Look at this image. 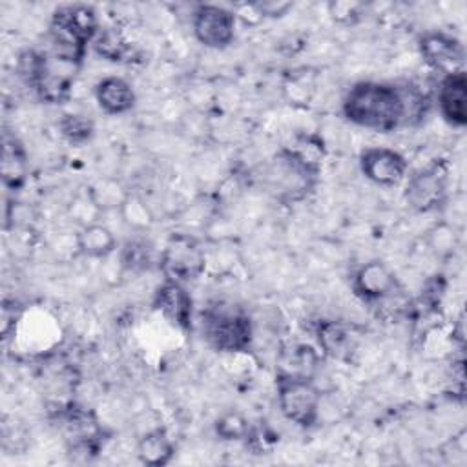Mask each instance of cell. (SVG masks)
Returning a JSON list of instances; mask_svg holds the SVG:
<instances>
[{
    "label": "cell",
    "mask_w": 467,
    "mask_h": 467,
    "mask_svg": "<svg viewBox=\"0 0 467 467\" xmlns=\"http://www.w3.org/2000/svg\"><path fill=\"white\" fill-rule=\"evenodd\" d=\"M425 100L416 88L361 80L345 95L341 111L354 126L389 133L423 115Z\"/></svg>",
    "instance_id": "obj_1"
},
{
    "label": "cell",
    "mask_w": 467,
    "mask_h": 467,
    "mask_svg": "<svg viewBox=\"0 0 467 467\" xmlns=\"http://www.w3.org/2000/svg\"><path fill=\"white\" fill-rule=\"evenodd\" d=\"M99 31V18L91 5L73 4L58 7L49 22L51 57L73 67L80 66L88 44L97 38Z\"/></svg>",
    "instance_id": "obj_2"
},
{
    "label": "cell",
    "mask_w": 467,
    "mask_h": 467,
    "mask_svg": "<svg viewBox=\"0 0 467 467\" xmlns=\"http://www.w3.org/2000/svg\"><path fill=\"white\" fill-rule=\"evenodd\" d=\"M202 336L206 343L223 354H244L252 345V321L250 316L235 305H210L204 308Z\"/></svg>",
    "instance_id": "obj_3"
},
{
    "label": "cell",
    "mask_w": 467,
    "mask_h": 467,
    "mask_svg": "<svg viewBox=\"0 0 467 467\" xmlns=\"http://www.w3.org/2000/svg\"><path fill=\"white\" fill-rule=\"evenodd\" d=\"M277 405L281 414L301 429H310L319 420L321 392L312 378L277 374Z\"/></svg>",
    "instance_id": "obj_4"
},
{
    "label": "cell",
    "mask_w": 467,
    "mask_h": 467,
    "mask_svg": "<svg viewBox=\"0 0 467 467\" xmlns=\"http://www.w3.org/2000/svg\"><path fill=\"white\" fill-rule=\"evenodd\" d=\"M449 193V164L436 159L427 166L409 175L403 190V199L410 210L418 213L436 212L443 206Z\"/></svg>",
    "instance_id": "obj_5"
},
{
    "label": "cell",
    "mask_w": 467,
    "mask_h": 467,
    "mask_svg": "<svg viewBox=\"0 0 467 467\" xmlns=\"http://www.w3.org/2000/svg\"><path fill=\"white\" fill-rule=\"evenodd\" d=\"M159 266L164 279L190 283L206 274L204 244L190 234H171L161 252Z\"/></svg>",
    "instance_id": "obj_6"
},
{
    "label": "cell",
    "mask_w": 467,
    "mask_h": 467,
    "mask_svg": "<svg viewBox=\"0 0 467 467\" xmlns=\"http://www.w3.org/2000/svg\"><path fill=\"white\" fill-rule=\"evenodd\" d=\"M235 24L234 11L217 4H201L192 15L193 35L208 49L228 47L235 38Z\"/></svg>",
    "instance_id": "obj_7"
},
{
    "label": "cell",
    "mask_w": 467,
    "mask_h": 467,
    "mask_svg": "<svg viewBox=\"0 0 467 467\" xmlns=\"http://www.w3.org/2000/svg\"><path fill=\"white\" fill-rule=\"evenodd\" d=\"M407 159L392 148L368 146L359 153V170L370 182L378 186H396L407 177Z\"/></svg>",
    "instance_id": "obj_8"
},
{
    "label": "cell",
    "mask_w": 467,
    "mask_h": 467,
    "mask_svg": "<svg viewBox=\"0 0 467 467\" xmlns=\"http://www.w3.org/2000/svg\"><path fill=\"white\" fill-rule=\"evenodd\" d=\"M352 290L367 303H383L400 294V283L387 263L372 259L354 272Z\"/></svg>",
    "instance_id": "obj_9"
},
{
    "label": "cell",
    "mask_w": 467,
    "mask_h": 467,
    "mask_svg": "<svg viewBox=\"0 0 467 467\" xmlns=\"http://www.w3.org/2000/svg\"><path fill=\"white\" fill-rule=\"evenodd\" d=\"M418 49L423 62L434 71L447 75L463 69V44L445 31H427L418 40Z\"/></svg>",
    "instance_id": "obj_10"
},
{
    "label": "cell",
    "mask_w": 467,
    "mask_h": 467,
    "mask_svg": "<svg viewBox=\"0 0 467 467\" xmlns=\"http://www.w3.org/2000/svg\"><path fill=\"white\" fill-rule=\"evenodd\" d=\"M153 308L175 328L190 332L193 327V299L184 283L164 279L153 296Z\"/></svg>",
    "instance_id": "obj_11"
},
{
    "label": "cell",
    "mask_w": 467,
    "mask_h": 467,
    "mask_svg": "<svg viewBox=\"0 0 467 467\" xmlns=\"http://www.w3.org/2000/svg\"><path fill=\"white\" fill-rule=\"evenodd\" d=\"M317 347L323 356L337 361H350L359 347V332L337 319H321L314 328Z\"/></svg>",
    "instance_id": "obj_12"
},
{
    "label": "cell",
    "mask_w": 467,
    "mask_h": 467,
    "mask_svg": "<svg viewBox=\"0 0 467 467\" xmlns=\"http://www.w3.org/2000/svg\"><path fill=\"white\" fill-rule=\"evenodd\" d=\"M438 109L443 120L452 128L467 124V75L465 69L441 75L436 91Z\"/></svg>",
    "instance_id": "obj_13"
},
{
    "label": "cell",
    "mask_w": 467,
    "mask_h": 467,
    "mask_svg": "<svg viewBox=\"0 0 467 467\" xmlns=\"http://www.w3.org/2000/svg\"><path fill=\"white\" fill-rule=\"evenodd\" d=\"M95 100L108 115H124L135 108L137 95L133 86L117 75L104 77L95 86Z\"/></svg>",
    "instance_id": "obj_14"
},
{
    "label": "cell",
    "mask_w": 467,
    "mask_h": 467,
    "mask_svg": "<svg viewBox=\"0 0 467 467\" xmlns=\"http://www.w3.org/2000/svg\"><path fill=\"white\" fill-rule=\"evenodd\" d=\"M175 456V445L162 427L144 432L137 441V458L148 467H164Z\"/></svg>",
    "instance_id": "obj_15"
},
{
    "label": "cell",
    "mask_w": 467,
    "mask_h": 467,
    "mask_svg": "<svg viewBox=\"0 0 467 467\" xmlns=\"http://www.w3.org/2000/svg\"><path fill=\"white\" fill-rule=\"evenodd\" d=\"M27 177V155L20 140L9 133L2 139V181L9 190H18Z\"/></svg>",
    "instance_id": "obj_16"
},
{
    "label": "cell",
    "mask_w": 467,
    "mask_h": 467,
    "mask_svg": "<svg viewBox=\"0 0 467 467\" xmlns=\"http://www.w3.org/2000/svg\"><path fill=\"white\" fill-rule=\"evenodd\" d=\"M117 248V239L113 235V232L95 221L89 224L80 226L78 234H77V250L89 259H104L108 255H111Z\"/></svg>",
    "instance_id": "obj_17"
},
{
    "label": "cell",
    "mask_w": 467,
    "mask_h": 467,
    "mask_svg": "<svg viewBox=\"0 0 467 467\" xmlns=\"http://www.w3.org/2000/svg\"><path fill=\"white\" fill-rule=\"evenodd\" d=\"M319 352L303 343L290 345L281 350L279 361H277V374H288V376H301V378H312L314 370L319 365Z\"/></svg>",
    "instance_id": "obj_18"
},
{
    "label": "cell",
    "mask_w": 467,
    "mask_h": 467,
    "mask_svg": "<svg viewBox=\"0 0 467 467\" xmlns=\"http://www.w3.org/2000/svg\"><path fill=\"white\" fill-rule=\"evenodd\" d=\"M314 93H316V75L306 69L292 71L283 80V95L292 106H303V108L308 106Z\"/></svg>",
    "instance_id": "obj_19"
},
{
    "label": "cell",
    "mask_w": 467,
    "mask_h": 467,
    "mask_svg": "<svg viewBox=\"0 0 467 467\" xmlns=\"http://www.w3.org/2000/svg\"><path fill=\"white\" fill-rule=\"evenodd\" d=\"M425 243H427L429 252L436 259L447 261L449 257L454 255V252L458 248V232L452 224L441 221V223H436L432 228L427 230Z\"/></svg>",
    "instance_id": "obj_20"
},
{
    "label": "cell",
    "mask_w": 467,
    "mask_h": 467,
    "mask_svg": "<svg viewBox=\"0 0 467 467\" xmlns=\"http://www.w3.org/2000/svg\"><path fill=\"white\" fill-rule=\"evenodd\" d=\"M58 131L69 144L82 146L93 139L95 124L84 113H64L58 120Z\"/></svg>",
    "instance_id": "obj_21"
},
{
    "label": "cell",
    "mask_w": 467,
    "mask_h": 467,
    "mask_svg": "<svg viewBox=\"0 0 467 467\" xmlns=\"http://www.w3.org/2000/svg\"><path fill=\"white\" fill-rule=\"evenodd\" d=\"M119 213L122 221L135 232H144L153 224L151 208L146 204V201L140 195L131 192H128L126 199L122 201Z\"/></svg>",
    "instance_id": "obj_22"
},
{
    "label": "cell",
    "mask_w": 467,
    "mask_h": 467,
    "mask_svg": "<svg viewBox=\"0 0 467 467\" xmlns=\"http://www.w3.org/2000/svg\"><path fill=\"white\" fill-rule=\"evenodd\" d=\"M93 47L102 58L109 62H122L131 51V44L117 29H100L93 40Z\"/></svg>",
    "instance_id": "obj_23"
},
{
    "label": "cell",
    "mask_w": 467,
    "mask_h": 467,
    "mask_svg": "<svg viewBox=\"0 0 467 467\" xmlns=\"http://www.w3.org/2000/svg\"><path fill=\"white\" fill-rule=\"evenodd\" d=\"M215 434L224 441H239L248 438L250 434V421L239 410H226L223 412L213 423Z\"/></svg>",
    "instance_id": "obj_24"
},
{
    "label": "cell",
    "mask_w": 467,
    "mask_h": 467,
    "mask_svg": "<svg viewBox=\"0 0 467 467\" xmlns=\"http://www.w3.org/2000/svg\"><path fill=\"white\" fill-rule=\"evenodd\" d=\"M95 204L99 206L100 212H106V210H119L122 201L126 199L128 192L122 190V186L115 181H100L97 182L95 186L88 188Z\"/></svg>",
    "instance_id": "obj_25"
},
{
    "label": "cell",
    "mask_w": 467,
    "mask_h": 467,
    "mask_svg": "<svg viewBox=\"0 0 467 467\" xmlns=\"http://www.w3.org/2000/svg\"><path fill=\"white\" fill-rule=\"evenodd\" d=\"M328 15L334 22L337 24H354L363 16L365 11V4L356 2V0H334L327 5Z\"/></svg>",
    "instance_id": "obj_26"
},
{
    "label": "cell",
    "mask_w": 467,
    "mask_h": 467,
    "mask_svg": "<svg viewBox=\"0 0 467 467\" xmlns=\"http://www.w3.org/2000/svg\"><path fill=\"white\" fill-rule=\"evenodd\" d=\"M122 266L128 270H142L150 265V248L144 241H128L122 255H120Z\"/></svg>",
    "instance_id": "obj_27"
},
{
    "label": "cell",
    "mask_w": 467,
    "mask_h": 467,
    "mask_svg": "<svg viewBox=\"0 0 467 467\" xmlns=\"http://www.w3.org/2000/svg\"><path fill=\"white\" fill-rule=\"evenodd\" d=\"M232 11L235 15V18H241V22L246 26H257L259 22L265 20L257 2L255 4H235L232 7Z\"/></svg>",
    "instance_id": "obj_28"
},
{
    "label": "cell",
    "mask_w": 467,
    "mask_h": 467,
    "mask_svg": "<svg viewBox=\"0 0 467 467\" xmlns=\"http://www.w3.org/2000/svg\"><path fill=\"white\" fill-rule=\"evenodd\" d=\"M257 4H259V9L265 18H281L292 9V2H285V0L257 2Z\"/></svg>",
    "instance_id": "obj_29"
}]
</instances>
